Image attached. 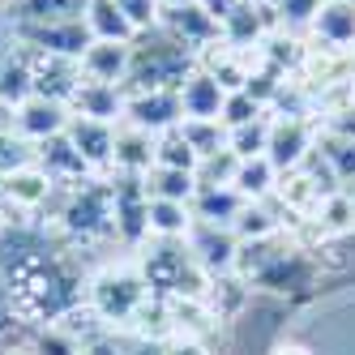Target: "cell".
<instances>
[{
	"instance_id": "obj_13",
	"label": "cell",
	"mask_w": 355,
	"mask_h": 355,
	"mask_svg": "<svg viewBox=\"0 0 355 355\" xmlns=\"http://www.w3.org/2000/svg\"><path fill=\"white\" fill-rule=\"evenodd\" d=\"M64 137L78 146V155L86 159V167L94 175H112V155H116V124H103V120H82L73 116Z\"/></svg>"
},
{
	"instance_id": "obj_31",
	"label": "cell",
	"mask_w": 355,
	"mask_h": 355,
	"mask_svg": "<svg viewBox=\"0 0 355 355\" xmlns=\"http://www.w3.org/2000/svg\"><path fill=\"white\" fill-rule=\"evenodd\" d=\"M266 146H270V116L227 129V150L236 159H257V155H266Z\"/></svg>"
},
{
	"instance_id": "obj_47",
	"label": "cell",
	"mask_w": 355,
	"mask_h": 355,
	"mask_svg": "<svg viewBox=\"0 0 355 355\" xmlns=\"http://www.w3.org/2000/svg\"><path fill=\"white\" fill-rule=\"evenodd\" d=\"M351 56H355V52H351Z\"/></svg>"
},
{
	"instance_id": "obj_37",
	"label": "cell",
	"mask_w": 355,
	"mask_h": 355,
	"mask_svg": "<svg viewBox=\"0 0 355 355\" xmlns=\"http://www.w3.org/2000/svg\"><path fill=\"white\" fill-rule=\"evenodd\" d=\"M31 163H35V146L21 133H5V137H0V180L13 175L17 167H31Z\"/></svg>"
},
{
	"instance_id": "obj_46",
	"label": "cell",
	"mask_w": 355,
	"mask_h": 355,
	"mask_svg": "<svg viewBox=\"0 0 355 355\" xmlns=\"http://www.w3.org/2000/svg\"><path fill=\"white\" fill-rule=\"evenodd\" d=\"M0 9H9V0H0Z\"/></svg>"
},
{
	"instance_id": "obj_17",
	"label": "cell",
	"mask_w": 355,
	"mask_h": 355,
	"mask_svg": "<svg viewBox=\"0 0 355 355\" xmlns=\"http://www.w3.org/2000/svg\"><path fill=\"white\" fill-rule=\"evenodd\" d=\"M69 116L120 124V120H124V86H112V82H86V78H82V86L73 90V98H69Z\"/></svg>"
},
{
	"instance_id": "obj_44",
	"label": "cell",
	"mask_w": 355,
	"mask_h": 355,
	"mask_svg": "<svg viewBox=\"0 0 355 355\" xmlns=\"http://www.w3.org/2000/svg\"><path fill=\"white\" fill-rule=\"evenodd\" d=\"M5 133H17V107L0 103V137H5Z\"/></svg>"
},
{
	"instance_id": "obj_25",
	"label": "cell",
	"mask_w": 355,
	"mask_h": 355,
	"mask_svg": "<svg viewBox=\"0 0 355 355\" xmlns=\"http://www.w3.org/2000/svg\"><path fill=\"white\" fill-rule=\"evenodd\" d=\"M283 227H287V218H283V210H278L274 201H244V210L236 214L232 232H236L240 244H248V240H266L274 232H283Z\"/></svg>"
},
{
	"instance_id": "obj_29",
	"label": "cell",
	"mask_w": 355,
	"mask_h": 355,
	"mask_svg": "<svg viewBox=\"0 0 355 355\" xmlns=\"http://www.w3.org/2000/svg\"><path fill=\"white\" fill-rule=\"evenodd\" d=\"M141 184H146V193L150 197H163V201H193V193H197V175L193 171H180V167H150L146 175H141Z\"/></svg>"
},
{
	"instance_id": "obj_5",
	"label": "cell",
	"mask_w": 355,
	"mask_h": 355,
	"mask_svg": "<svg viewBox=\"0 0 355 355\" xmlns=\"http://www.w3.org/2000/svg\"><path fill=\"white\" fill-rule=\"evenodd\" d=\"M193 69H197V56L189 47H180L167 31H146L133 39L124 94H133V90H180V82Z\"/></svg>"
},
{
	"instance_id": "obj_39",
	"label": "cell",
	"mask_w": 355,
	"mask_h": 355,
	"mask_svg": "<svg viewBox=\"0 0 355 355\" xmlns=\"http://www.w3.org/2000/svg\"><path fill=\"white\" fill-rule=\"evenodd\" d=\"M120 355H167V343L141 338V334H120Z\"/></svg>"
},
{
	"instance_id": "obj_15",
	"label": "cell",
	"mask_w": 355,
	"mask_h": 355,
	"mask_svg": "<svg viewBox=\"0 0 355 355\" xmlns=\"http://www.w3.org/2000/svg\"><path fill=\"white\" fill-rule=\"evenodd\" d=\"M309 39L321 47L355 52V0H321V9L309 26Z\"/></svg>"
},
{
	"instance_id": "obj_11",
	"label": "cell",
	"mask_w": 355,
	"mask_h": 355,
	"mask_svg": "<svg viewBox=\"0 0 355 355\" xmlns=\"http://www.w3.org/2000/svg\"><path fill=\"white\" fill-rule=\"evenodd\" d=\"M13 43L31 52H56V56H78L90 47L86 21H47V26H13Z\"/></svg>"
},
{
	"instance_id": "obj_23",
	"label": "cell",
	"mask_w": 355,
	"mask_h": 355,
	"mask_svg": "<svg viewBox=\"0 0 355 355\" xmlns=\"http://www.w3.org/2000/svg\"><path fill=\"white\" fill-rule=\"evenodd\" d=\"M35 94V78H31V60L26 52L13 43L9 52H0V103L21 107Z\"/></svg>"
},
{
	"instance_id": "obj_33",
	"label": "cell",
	"mask_w": 355,
	"mask_h": 355,
	"mask_svg": "<svg viewBox=\"0 0 355 355\" xmlns=\"http://www.w3.org/2000/svg\"><path fill=\"white\" fill-rule=\"evenodd\" d=\"M26 347H31V355H82V343L60 325L26 329Z\"/></svg>"
},
{
	"instance_id": "obj_6",
	"label": "cell",
	"mask_w": 355,
	"mask_h": 355,
	"mask_svg": "<svg viewBox=\"0 0 355 355\" xmlns=\"http://www.w3.org/2000/svg\"><path fill=\"white\" fill-rule=\"evenodd\" d=\"M112 232L129 252L150 240V193L141 175H112Z\"/></svg>"
},
{
	"instance_id": "obj_12",
	"label": "cell",
	"mask_w": 355,
	"mask_h": 355,
	"mask_svg": "<svg viewBox=\"0 0 355 355\" xmlns=\"http://www.w3.org/2000/svg\"><path fill=\"white\" fill-rule=\"evenodd\" d=\"M159 31H167L180 47H189V52L197 56L201 47H210L218 35V21L206 17V9L201 5H163V21H159Z\"/></svg>"
},
{
	"instance_id": "obj_16",
	"label": "cell",
	"mask_w": 355,
	"mask_h": 355,
	"mask_svg": "<svg viewBox=\"0 0 355 355\" xmlns=\"http://www.w3.org/2000/svg\"><path fill=\"white\" fill-rule=\"evenodd\" d=\"M69 107L64 103H56V98H43V94H31L26 103L17 107V133L26 137L31 146H39V141H47V137H60L64 129H69Z\"/></svg>"
},
{
	"instance_id": "obj_7",
	"label": "cell",
	"mask_w": 355,
	"mask_h": 355,
	"mask_svg": "<svg viewBox=\"0 0 355 355\" xmlns=\"http://www.w3.org/2000/svg\"><path fill=\"white\" fill-rule=\"evenodd\" d=\"M317 150V120L313 116H270V146L266 159L278 171H295Z\"/></svg>"
},
{
	"instance_id": "obj_20",
	"label": "cell",
	"mask_w": 355,
	"mask_h": 355,
	"mask_svg": "<svg viewBox=\"0 0 355 355\" xmlns=\"http://www.w3.org/2000/svg\"><path fill=\"white\" fill-rule=\"evenodd\" d=\"M150 167H155V133H141L133 124H116L112 175H146Z\"/></svg>"
},
{
	"instance_id": "obj_26",
	"label": "cell",
	"mask_w": 355,
	"mask_h": 355,
	"mask_svg": "<svg viewBox=\"0 0 355 355\" xmlns=\"http://www.w3.org/2000/svg\"><path fill=\"white\" fill-rule=\"evenodd\" d=\"M278 175H283V171H278L266 155H257V159H240L232 189H236L244 201H270V197H274V184H278Z\"/></svg>"
},
{
	"instance_id": "obj_42",
	"label": "cell",
	"mask_w": 355,
	"mask_h": 355,
	"mask_svg": "<svg viewBox=\"0 0 355 355\" xmlns=\"http://www.w3.org/2000/svg\"><path fill=\"white\" fill-rule=\"evenodd\" d=\"M82 355H120V334H98L82 343Z\"/></svg>"
},
{
	"instance_id": "obj_19",
	"label": "cell",
	"mask_w": 355,
	"mask_h": 355,
	"mask_svg": "<svg viewBox=\"0 0 355 355\" xmlns=\"http://www.w3.org/2000/svg\"><path fill=\"white\" fill-rule=\"evenodd\" d=\"M180 107H184V120H218L223 116V98L227 90L210 78L206 69H193L189 78L180 82Z\"/></svg>"
},
{
	"instance_id": "obj_4",
	"label": "cell",
	"mask_w": 355,
	"mask_h": 355,
	"mask_svg": "<svg viewBox=\"0 0 355 355\" xmlns=\"http://www.w3.org/2000/svg\"><path fill=\"white\" fill-rule=\"evenodd\" d=\"M137 270L146 274L155 300H180V295H206L210 274L197 266L193 248L184 240H146L133 252Z\"/></svg>"
},
{
	"instance_id": "obj_9",
	"label": "cell",
	"mask_w": 355,
	"mask_h": 355,
	"mask_svg": "<svg viewBox=\"0 0 355 355\" xmlns=\"http://www.w3.org/2000/svg\"><path fill=\"white\" fill-rule=\"evenodd\" d=\"M31 60V78H35V94L43 98H56V103L69 107L73 90L82 86V60L78 56H56V52H31V47H21Z\"/></svg>"
},
{
	"instance_id": "obj_41",
	"label": "cell",
	"mask_w": 355,
	"mask_h": 355,
	"mask_svg": "<svg viewBox=\"0 0 355 355\" xmlns=\"http://www.w3.org/2000/svg\"><path fill=\"white\" fill-rule=\"evenodd\" d=\"M266 355H317V347H309L304 338L283 334V338H274V343H270V351H266Z\"/></svg>"
},
{
	"instance_id": "obj_2",
	"label": "cell",
	"mask_w": 355,
	"mask_h": 355,
	"mask_svg": "<svg viewBox=\"0 0 355 355\" xmlns=\"http://www.w3.org/2000/svg\"><path fill=\"white\" fill-rule=\"evenodd\" d=\"M47 218H52L47 227H52L69 248H90V244L116 240V232H112V175H90L86 184L60 189Z\"/></svg>"
},
{
	"instance_id": "obj_14",
	"label": "cell",
	"mask_w": 355,
	"mask_h": 355,
	"mask_svg": "<svg viewBox=\"0 0 355 355\" xmlns=\"http://www.w3.org/2000/svg\"><path fill=\"white\" fill-rule=\"evenodd\" d=\"M35 163L52 175V180L60 184V189H73V184H86L90 180V167H86V159L78 155V146H73L64 133L60 137H47V141H39L35 146Z\"/></svg>"
},
{
	"instance_id": "obj_24",
	"label": "cell",
	"mask_w": 355,
	"mask_h": 355,
	"mask_svg": "<svg viewBox=\"0 0 355 355\" xmlns=\"http://www.w3.org/2000/svg\"><path fill=\"white\" fill-rule=\"evenodd\" d=\"M82 21H86L90 39H107V43H133L137 39V31L129 26V17L120 13L116 0H86Z\"/></svg>"
},
{
	"instance_id": "obj_3",
	"label": "cell",
	"mask_w": 355,
	"mask_h": 355,
	"mask_svg": "<svg viewBox=\"0 0 355 355\" xmlns=\"http://www.w3.org/2000/svg\"><path fill=\"white\" fill-rule=\"evenodd\" d=\"M155 300L150 295V283L146 274L137 270V261H107L98 266L90 278H86V304L98 313V321L107 325V334H129L133 317Z\"/></svg>"
},
{
	"instance_id": "obj_21",
	"label": "cell",
	"mask_w": 355,
	"mask_h": 355,
	"mask_svg": "<svg viewBox=\"0 0 355 355\" xmlns=\"http://www.w3.org/2000/svg\"><path fill=\"white\" fill-rule=\"evenodd\" d=\"M86 0H9V26H47V21H82Z\"/></svg>"
},
{
	"instance_id": "obj_18",
	"label": "cell",
	"mask_w": 355,
	"mask_h": 355,
	"mask_svg": "<svg viewBox=\"0 0 355 355\" xmlns=\"http://www.w3.org/2000/svg\"><path fill=\"white\" fill-rule=\"evenodd\" d=\"M129 56H133V43L90 39V47L82 52V78H86V82L124 86V78H129Z\"/></svg>"
},
{
	"instance_id": "obj_1",
	"label": "cell",
	"mask_w": 355,
	"mask_h": 355,
	"mask_svg": "<svg viewBox=\"0 0 355 355\" xmlns=\"http://www.w3.org/2000/svg\"><path fill=\"white\" fill-rule=\"evenodd\" d=\"M86 278L90 274L73 261V248L39 244L26 232L17 240L9 236V248L0 252V287H5L9 313L21 329L56 325L73 304L86 300Z\"/></svg>"
},
{
	"instance_id": "obj_30",
	"label": "cell",
	"mask_w": 355,
	"mask_h": 355,
	"mask_svg": "<svg viewBox=\"0 0 355 355\" xmlns=\"http://www.w3.org/2000/svg\"><path fill=\"white\" fill-rule=\"evenodd\" d=\"M180 133L193 146L197 163L210 159V155H218V150H227V124L223 120H180Z\"/></svg>"
},
{
	"instance_id": "obj_45",
	"label": "cell",
	"mask_w": 355,
	"mask_h": 355,
	"mask_svg": "<svg viewBox=\"0 0 355 355\" xmlns=\"http://www.w3.org/2000/svg\"><path fill=\"white\" fill-rule=\"evenodd\" d=\"M9 232V218H5V210H0V236H5Z\"/></svg>"
},
{
	"instance_id": "obj_32",
	"label": "cell",
	"mask_w": 355,
	"mask_h": 355,
	"mask_svg": "<svg viewBox=\"0 0 355 355\" xmlns=\"http://www.w3.org/2000/svg\"><path fill=\"white\" fill-rule=\"evenodd\" d=\"M155 167H180V171H197V155H193V146L184 141L180 124L155 137Z\"/></svg>"
},
{
	"instance_id": "obj_34",
	"label": "cell",
	"mask_w": 355,
	"mask_h": 355,
	"mask_svg": "<svg viewBox=\"0 0 355 355\" xmlns=\"http://www.w3.org/2000/svg\"><path fill=\"white\" fill-rule=\"evenodd\" d=\"M261 116H270V107L261 103V98H252L248 90H227V98H223V124L227 129H236V124H248V120H261Z\"/></svg>"
},
{
	"instance_id": "obj_43",
	"label": "cell",
	"mask_w": 355,
	"mask_h": 355,
	"mask_svg": "<svg viewBox=\"0 0 355 355\" xmlns=\"http://www.w3.org/2000/svg\"><path fill=\"white\" fill-rule=\"evenodd\" d=\"M197 5L206 9V17H214L218 26H223V21H227V17H232V13L240 9V0H197Z\"/></svg>"
},
{
	"instance_id": "obj_40",
	"label": "cell",
	"mask_w": 355,
	"mask_h": 355,
	"mask_svg": "<svg viewBox=\"0 0 355 355\" xmlns=\"http://www.w3.org/2000/svg\"><path fill=\"white\" fill-rule=\"evenodd\" d=\"M167 355H214L206 338H189V334H175L167 338Z\"/></svg>"
},
{
	"instance_id": "obj_36",
	"label": "cell",
	"mask_w": 355,
	"mask_h": 355,
	"mask_svg": "<svg viewBox=\"0 0 355 355\" xmlns=\"http://www.w3.org/2000/svg\"><path fill=\"white\" fill-rule=\"evenodd\" d=\"M236 167H240V159L232 155V150H218V155H210V159H201L197 163V189H218V184H232L236 180Z\"/></svg>"
},
{
	"instance_id": "obj_28",
	"label": "cell",
	"mask_w": 355,
	"mask_h": 355,
	"mask_svg": "<svg viewBox=\"0 0 355 355\" xmlns=\"http://www.w3.org/2000/svg\"><path fill=\"white\" fill-rule=\"evenodd\" d=\"M193 227V210L184 201L150 197V240H184Z\"/></svg>"
},
{
	"instance_id": "obj_35",
	"label": "cell",
	"mask_w": 355,
	"mask_h": 355,
	"mask_svg": "<svg viewBox=\"0 0 355 355\" xmlns=\"http://www.w3.org/2000/svg\"><path fill=\"white\" fill-rule=\"evenodd\" d=\"M274 13H278V26L291 31V35H309L313 17L321 9V0H270Z\"/></svg>"
},
{
	"instance_id": "obj_22",
	"label": "cell",
	"mask_w": 355,
	"mask_h": 355,
	"mask_svg": "<svg viewBox=\"0 0 355 355\" xmlns=\"http://www.w3.org/2000/svg\"><path fill=\"white\" fill-rule=\"evenodd\" d=\"M189 210H193V223H210V227H232L236 214L244 210V197L232 189V184H218V189H197L193 201H189Z\"/></svg>"
},
{
	"instance_id": "obj_8",
	"label": "cell",
	"mask_w": 355,
	"mask_h": 355,
	"mask_svg": "<svg viewBox=\"0 0 355 355\" xmlns=\"http://www.w3.org/2000/svg\"><path fill=\"white\" fill-rule=\"evenodd\" d=\"M184 120V107H180V94L175 90H133L124 94V120L120 124H133L141 133H167Z\"/></svg>"
},
{
	"instance_id": "obj_10",
	"label": "cell",
	"mask_w": 355,
	"mask_h": 355,
	"mask_svg": "<svg viewBox=\"0 0 355 355\" xmlns=\"http://www.w3.org/2000/svg\"><path fill=\"white\" fill-rule=\"evenodd\" d=\"M184 244L193 248V257L197 266L206 270L210 278H223V274H232L236 270V252H240V240L232 227H210V223H193L189 227V236Z\"/></svg>"
},
{
	"instance_id": "obj_27",
	"label": "cell",
	"mask_w": 355,
	"mask_h": 355,
	"mask_svg": "<svg viewBox=\"0 0 355 355\" xmlns=\"http://www.w3.org/2000/svg\"><path fill=\"white\" fill-rule=\"evenodd\" d=\"M317 159L329 167L338 189L355 184V137H338V133H321L317 129Z\"/></svg>"
},
{
	"instance_id": "obj_38",
	"label": "cell",
	"mask_w": 355,
	"mask_h": 355,
	"mask_svg": "<svg viewBox=\"0 0 355 355\" xmlns=\"http://www.w3.org/2000/svg\"><path fill=\"white\" fill-rule=\"evenodd\" d=\"M116 5H120L124 17H129V26H133L137 35L159 31V21H163V0H116Z\"/></svg>"
}]
</instances>
